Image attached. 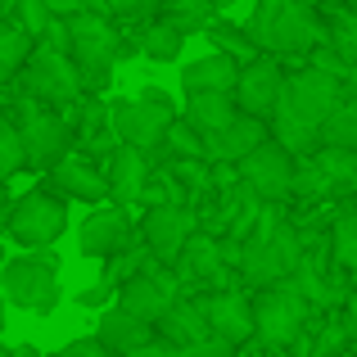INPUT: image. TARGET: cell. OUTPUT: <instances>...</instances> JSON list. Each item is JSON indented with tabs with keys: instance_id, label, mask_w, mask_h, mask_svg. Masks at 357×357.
<instances>
[{
	"instance_id": "obj_10",
	"label": "cell",
	"mask_w": 357,
	"mask_h": 357,
	"mask_svg": "<svg viewBox=\"0 0 357 357\" xmlns=\"http://www.w3.org/2000/svg\"><path fill=\"white\" fill-rule=\"evenodd\" d=\"M140 231H145L149 258L172 267V262L181 258V249L190 244V236H195V213L185 208V204H154V208L145 213V222H140Z\"/></svg>"
},
{
	"instance_id": "obj_5",
	"label": "cell",
	"mask_w": 357,
	"mask_h": 357,
	"mask_svg": "<svg viewBox=\"0 0 357 357\" xmlns=\"http://www.w3.org/2000/svg\"><path fill=\"white\" fill-rule=\"evenodd\" d=\"M307 321V298L294 280H280V285H262L253 294V335H258L267 349H289V344L303 335Z\"/></svg>"
},
{
	"instance_id": "obj_39",
	"label": "cell",
	"mask_w": 357,
	"mask_h": 357,
	"mask_svg": "<svg viewBox=\"0 0 357 357\" xmlns=\"http://www.w3.org/2000/svg\"><path fill=\"white\" fill-rule=\"evenodd\" d=\"M0 331H5V294H0Z\"/></svg>"
},
{
	"instance_id": "obj_8",
	"label": "cell",
	"mask_w": 357,
	"mask_h": 357,
	"mask_svg": "<svg viewBox=\"0 0 357 357\" xmlns=\"http://www.w3.org/2000/svg\"><path fill=\"white\" fill-rule=\"evenodd\" d=\"M68 54H73V63H77L82 82L105 86L114 63H118V32L109 27V18H100V14L68 18Z\"/></svg>"
},
{
	"instance_id": "obj_32",
	"label": "cell",
	"mask_w": 357,
	"mask_h": 357,
	"mask_svg": "<svg viewBox=\"0 0 357 357\" xmlns=\"http://www.w3.org/2000/svg\"><path fill=\"white\" fill-rule=\"evenodd\" d=\"M27 167V154H23V136H18L14 122H0V181H9L14 172Z\"/></svg>"
},
{
	"instance_id": "obj_30",
	"label": "cell",
	"mask_w": 357,
	"mask_h": 357,
	"mask_svg": "<svg viewBox=\"0 0 357 357\" xmlns=\"http://www.w3.org/2000/svg\"><path fill=\"white\" fill-rule=\"evenodd\" d=\"M167 23L176 27L181 36L190 32H204V27L213 23V0H167Z\"/></svg>"
},
{
	"instance_id": "obj_29",
	"label": "cell",
	"mask_w": 357,
	"mask_h": 357,
	"mask_svg": "<svg viewBox=\"0 0 357 357\" xmlns=\"http://www.w3.org/2000/svg\"><path fill=\"white\" fill-rule=\"evenodd\" d=\"M321 145L331 149H357V100H340L331 118L321 127Z\"/></svg>"
},
{
	"instance_id": "obj_20",
	"label": "cell",
	"mask_w": 357,
	"mask_h": 357,
	"mask_svg": "<svg viewBox=\"0 0 357 357\" xmlns=\"http://www.w3.org/2000/svg\"><path fill=\"white\" fill-rule=\"evenodd\" d=\"M154 335H163L172 349H190V344L208 340V317H204V303L199 298H176L172 307H167V317L154 326Z\"/></svg>"
},
{
	"instance_id": "obj_38",
	"label": "cell",
	"mask_w": 357,
	"mask_h": 357,
	"mask_svg": "<svg viewBox=\"0 0 357 357\" xmlns=\"http://www.w3.org/2000/svg\"><path fill=\"white\" fill-rule=\"evenodd\" d=\"M5 357H41V353H36L32 344H18V349H14V353H5Z\"/></svg>"
},
{
	"instance_id": "obj_40",
	"label": "cell",
	"mask_w": 357,
	"mask_h": 357,
	"mask_svg": "<svg viewBox=\"0 0 357 357\" xmlns=\"http://www.w3.org/2000/svg\"><path fill=\"white\" fill-rule=\"evenodd\" d=\"M5 262H9V253H5V244H0V267H5Z\"/></svg>"
},
{
	"instance_id": "obj_9",
	"label": "cell",
	"mask_w": 357,
	"mask_h": 357,
	"mask_svg": "<svg viewBox=\"0 0 357 357\" xmlns=\"http://www.w3.org/2000/svg\"><path fill=\"white\" fill-rule=\"evenodd\" d=\"M294 172H298V158L289 154V149H280L276 140H262V145L240 163V181L253 190V199L271 204V208L294 195Z\"/></svg>"
},
{
	"instance_id": "obj_13",
	"label": "cell",
	"mask_w": 357,
	"mask_h": 357,
	"mask_svg": "<svg viewBox=\"0 0 357 357\" xmlns=\"http://www.w3.org/2000/svg\"><path fill=\"white\" fill-rule=\"evenodd\" d=\"M18 136H23L27 167H54L68 158V127H63V118L45 114V109H27L18 122Z\"/></svg>"
},
{
	"instance_id": "obj_26",
	"label": "cell",
	"mask_w": 357,
	"mask_h": 357,
	"mask_svg": "<svg viewBox=\"0 0 357 357\" xmlns=\"http://www.w3.org/2000/svg\"><path fill=\"white\" fill-rule=\"evenodd\" d=\"M312 167L326 176V185H331L335 195L357 190V149H331V145H321L312 154Z\"/></svg>"
},
{
	"instance_id": "obj_17",
	"label": "cell",
	"mask_w": 357,
	"mask_h": 357,
	"mask_svg": "<svg viewBox=\"0 0 357 357\" xmlns=\"http://www.w3.org/2000/svg\"><path fill=\"white\" fill-rule=\"evenodd\" d=\"M262 140H267V122L240 114L227 131H218V136L204 140V158H208V163H236V167H240L244 158H249L253 149L262 145Z\"/></svg>"
},
{
	"instance_id": "obj_25",
	"label": "cell",
	"mask_w": 357,
	"mask_h": 357,
	"mask_svg": "<svg viewBox=\"0 0 357 357\" xmlns=\"http://www.w3.org/2000/svg\"><path fill=\"white\" fill-rule=\"evenodd\" d=\"M331 50L321 54V59H317V68L321 73H349V77H357V14H344L340 23L331 27Z\"/></svg>"
},
{
	"instance_id": "obj_34",
	"label": "cell",
	"mask_w": 357,
	"mask_h": 357,
	"mask_svg": "<svg viewBox=\"0 0 357 357\" xmlns=\"http://www.w3.org/2000/svg\"><path fill=\"white\" fill-rule=\"evenodd\" d=\"M18 18H23V32L27 36H45L54 23L50 14V0H18Z\"/></svg>"
},
{
	"instance_id": "obj_4",
	"label": "cell",
	"mask_w": 357,
	"mask_h": 357,
	"mask_svg": "<svg viewBox=\"0 0 357 357\" xmlns=\"http://www.w3.org/2000/svg\"><path fill=\"white\" fill-rule=\"evenodd\" d=\"M0 294L5 303L23 307V312H54L59 303V258L50 249L18 253L0 267Z\"/></svg>"
},
{
	"instance_id": "obj_16",
	"label": "cell",
	"mask_w": 357,
	"mask_h": 357,
	"mask_svg": "<svg viewBox=\"0 0 357 357\" xmlns=\"http://www.w3.org/2000/svg\"><path fill=\"white\" fill-rule=\"evenodd\" d=\"M27 86L36 91V96H45V100H77L82 96V73H77V63L68 59V54H59V50H41V54H32L27 59Z\"/></svg>"
},
{
	"instance_id": "obj_3",
	"label": "cell",
	"mask_w": 357,
	"mask_h": 357,
	"mask_svg": "<svg viewBox=\"0 0 357 357\" xmlns=\"http://www.w3.org/2000/svg\"><path fill=\"white\" fill-rule=\"evenodd\" d=\"M321 41H331V32L303 0H262L253 14V45L271 54H303Z\"/></svg>"
},
{
	"instance_id": "obj_41",
	"label": "cell",
	"mask_w": 357,
	"mask_h": 357,
	"mask_svg": "<svg viewBox=\"0 0 357 357\" xmlns=\"http://www.w3.org/2000/svg\"><path fill=\"white\" fill-rule=\"evenodd\" d=\"M0 213H5V195H0Z\"/></svg>"
},
{
	"instance_id": "obj_15",
	"label": "cell",
	"mask_w": 357,
	"mask_h": 357,
	"mask_svg": "<svg viewBox=\"0 0 357 357\" xmlns=\"http://www.w3.org/2000/svg\"><path fill=\"white\" fill-rule=\"evenodd\" d=\"M204 303V317H208V331L227 344H240L253 340V294L244 289H218V294L199 298Z\"/></svg>"
},
{
	"instance_id": "obj_33",
	"label": "cell",
	"mask_w": 357,
	"mask_h": 357,
	"mask_svg": "<svg viewBox=\"0 0 357 357\" xmlns=\"http://www.w3.org/2000/svg\"><path fill=\"white\" fill-rule=\"evenodd\" d=\"M163 145L172 149L176 158H204V136L185 118H176L172 127H167V140H163ZM204 163H208V158H204Z\"/></svg>"
},
{
	"instance_id": "obj_21",
	"label": "cell",
	"mask_w": 357,
	"mask_h": 357,
	"mask_svg": "<svg viewBox=\"0 0 357 357\" xmlns=\"http://www.w3.org/2000/svg\"><path fill=\"white\" fill-rule=\"evenodd\" d=\"M145 181H149L145 149H136V145L114 149V167H109V195H114L118 204H131L136 195H145Z\"/></svg>"
},
{
	"instance_id": "obj_7",
	"label": "cell",
	"mask_w": 357,
	"mask_h": 357,
	"mask_svg": "<svg viewBox=\"0 0 357 357\" xmlns=\"http://www.w3.org/2000/svg\"><path fill=\"white\" fill-rule=\"evenodd\" d=\"M5 231L14 244H23L27 253L36 249H50L54 240L68 231V208H63L59 195H45V190H32L5 213Z\"/></svg>"
},
{
	"instance_id": "obj_12",
	"label": "cell",
	"mask_w": 357,
	"mask_h": 357,
	"mask_svg": "<svg viewBox=\"0 0 357 357\" xmlns=\"http://www.w3.org/2000/svg\"><path fill=\"white\" fill-rule=\"evenodd\" d=\"M280 86H285V73H280L276 59H253L240 68L236 77V91H231V100H236L240 114L258 118V122H271L280 105Z\"/></svg>"
},
{
	"instance_id": "obj_23",
	"label": "cell",
	"mask_w": 357,
	"mask_h": 357,
	"mask_svg": "<svg viewBox=\"0 0 357 357\" xmlns=\"http://www.w3.org/2000/svg\"><path fill=\"white\" fill-rule=\"evenodd\" d=\"M54 172V185H59L68 199H86V204H100L109 195V176H100L91 163H82V158H63V163L50 167Z\"/></svg>"
},
{
	"instance_id": "obj_6",
	"label": "cell",
	"mask_w": 357,
	"mask_h": 357,
	"mask_svg": "<svg viewBox=\"0 0 357 357\" xmlns=\"http://www.w3.org/2000/svg\"><path fill=\"white\" fill-rule=\"evenodd\" d=\"M176 122V105L163 91H140L136 100H118L114 105V131L122 145L136 149H158L167 140V127Z\"/></svg>"
},
{
	"instance_id": "obj_2",
	"label": "cell",
	"mask_w": 357,
	"mask_h": 357,
	"mask_svg": "<svg viewBox=\"0 0 357 357\" xmlns=\"http://www.w3.org/2000/svg\"><path fill=\"white\" fill-rule=\"evenodd\" d=\"M298 258H303V240H298V231L289 227L285 218H276L271 213V204L258 213V227L249 231V240L240 244V280L253 289L262 285H280V280L294 276Z\"/></svg>"
},
{
	"instance_id": "obj_24",
	"label": "cell",
	"mask_w": 357,
	"mask_h": 357,
	"mask_svg": "<svg viewBox=\"0 0 357 357\" xmlns=\"http://www.w3.org/2000/svg\"><path fill=\"white\" fill-rule=\"evenodd\" d=\"M181 118L208 140V136H218V131H227L231 122L240 118V109H236L231 96H185V114Z\"/></svg>"
},
{
	"instance_id": "obj_31",
	"label": "cell",
	"mask_w": 357,
	"mask_h": 357,
	"mask_svg": "<svg viewBox=\"0 0 357 357\" xmlns=\"http://www.w3.org/2000/svg\"><path fill=\"white\" fill-rule=\"evenodd\" d=\"M331 249H335V262H340V267L357 271V213H340V222H335V231H331Z\"/></svg>"
},
{
	"instance_id": "obj_37",
	"label": "cell",
	"mask_w": 357,
	"mask_h": 357,
	"mask_svg": "<svg viewBox=\"0 0 357 357\" xmlns=\"http://www.w3.org/2000/svg\"><path fill=\"white\" fill-rule=\"evenodd\" d=\"M114 294H118V289L100 280V285H86V289H82L77 303H82V307H109V298H114Z\"/></svg>"
},
{
	"instance_id": "obj_22",
	"label": "cell",
	"mask_w": 357,
	"mask_h": 357,
	"mask_svg": "<svg viewBox=\"0 0 357 357\" xmlns=\"http://www.w3.org/2000/svg\"><path fill=\"white\" fill-rule=\"evenodd\" d=\"M176 267H181L185 280H218L222 271L231 267L227 262V244L213 240V236H190V244L181 249V258H176Z\"/></svg>"
},
{
	"instance_id": "obj_27",
	"label": "cell",
	"mask_w": 357,
	"mask_h": 357,
	"mask_svg": "<svg viewBox=\"0 0 357 357\" xmlns=\"http://www.w3.org/2000/svg\"><path fill=\"white\" fill-rule=\"evenodd\" d=\"M181 45H185V36L176 32L167 18L149 23V27H145V36H140V50H145V59H154V63H172L176 54H181Z\"/></svg>"
},
{
	"instance_id": "obj_1",
	"label": "cell",
	"mask_w": 357,
	"mask_h": 357,
	"mask_svg": "<svg viewBox=\"0 0 357 357\" xmlns=\"http://www.w3.org/2000/svg\"><path fill=\"white\" fill-rule=\"evenodd\" d=\"M340 77L321 68L307 73H289L285 86H280V105L271 114V140L289 154H317L321 149V127L326 118L340 109Z\"/></svg>"
},
{
	"instance_id": "obj_36",
	"label": "cell",
	"mask_w": 357,
	"mask_h": 357,
	"mask_svg": "<svg viewBox=\"0 0 357 357\" xmlns=\"http://www.w3.org/2000/svg\"><path fill=\"white\" fill-rule=\"evenodd\" d=\"M50 357H114V353H109L100 340H73V344H63V349L50 353Z\"/></svg>"
},
{
	"instance_id": "obj_28",
	"label": "cell",
	"mask_w": 357,
	"mask_h": 357,
	"mask_svg": "<svg viewBox=\"0 0 357 357\" xmlns=\"http://www.w3.org/2000/svg\"><path fill=\"white\" fill-rule=\"evenodd\" d=\"M27 59H32V36H27L23 27H14V23L0 18V82L14 77Z\"/></svg>"
},
{
	"instance_id": "obj_14",
	"label": "cell",
	"mask_w": 357,
	"mask_h": 357,
	"mask_svg": "<svg viewBox=\"0 0 357 357\" xmlns=\"http://www.w3.org/2000/svg\"><path fill=\"white\" fill-rule=\"evenodd\" d=\"M77 249L86 258H118L122 249H131V222L122 213V204H100L77 231Z\"/></svg>"
},
{
	"instance_id": "obj_19",
	"label": "cell",
	"mask_w": 357,
	"mask_h": 357,
	"mask_svg": "<svg viewBox=\"0 0 357 357\" xmlns=\"http://www.w3.org/2000/svg\"><path fill=\"white\" fill-rule=\"evenodd\" d=\"M96 340L114 357H127V353L149 349L154 326L140 321V317H131V312H122V307H105V317H100V326H96Z\"/></svg>"
},
{
	"instance_id": "obj_11",
	"label": "cell",
	"mask_w": 357,
	"mask_h": 357,
	"mask_svg": "<svg viewBox=\"0 0 357 357\" xmlns=\"http://www.w3.org/2000/svg\"><path fill=\"white\" fill-rule=\"evenodd\" d=\"M163 262H149L140 276H131L127 285L118 289V307L122 312H131V317H140V321H149V326H158L167 317V307L176 303V280L167 276V271H158Z\"/></svg>"
},
{
	"instance_id": "obj_35",
	"label": "cell",
	"mask_w": 357,
	"mask_h": 357,
	"mask_svg": "<svg viewBox=\"0 0 357 357\" xmlns=\"http://www.w3.org/2000/svg\"><path fill=\"white\" fill-rule=\"evenodd\" d=\"M236 353H240L236 344L218 340V335H208V340H199V344H190V349H181V357H236Z\"/></svg>"
},
{
	"instance_id": "obj_18",
	"label": "cell",
	"mask_w": 357,
	"mask_h": 357,
	"mask_svg": "<svg viewBox=\"0 0 357 357\" xmlns=\"http://www.w3.org/2000/svg\"><path fill=\"white\" fill-rule=\"evenodd\" d=\"M236 77H240V63L231 54L213 50V54H204V59L181 68V91L185 96H231Z\"/></svg>"
}]
</instances>
